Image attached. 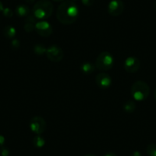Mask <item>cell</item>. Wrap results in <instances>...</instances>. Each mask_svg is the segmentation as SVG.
Instances as JSON below:
<instances>
[{
    "label": "cell",
    "instance_id": "obj_1",
    "mask_svg": "<svg viewBox=\"0 0 156 156\" xmlns=\"http://www.w3.org/2000/svg\"><path fill=\"white\" fill-rule=\"evenodd\" d=\"M57 19L63 25L74 23L79 16V8L72 0H64L57 9Z\"/></svg>",
    "mask_w": 156,
    "mask_h": 156
},
{
    "label": "cell",
    "instance_id": "obj_2",
    "mask_svg": "<svg viewBox=\"0 0 156 156\" xmlns=\"http://www.w3.org/2000/svg\"><path fill=\"white\" fill-rule=\"evenodd\" d=\"M54 11V5L49 0H39L34 5L32 12L37 19L44 20L51 17Z\"/></svg>",
    "mask_w": 156,
    "mask_h": 156
},
{
    "label": "cell",
    "instance_id": "obj_3",
    "mask_svg": "<svg viewBox=\"0 0 156 156\" xmlns=\"http://www.w3.org/2000/svg\"><path fill=\"white\" fill-rule=\"evenodd\" d=\"M130 92L136 101H144L149 96L150 87L145 81L137 80L133 83Z\"/></svg>",
    "mask_w": 156,
    "mask_h": 156
},
{
    "label": "cell",
    "instance_id": "obj_4",
    "mask_svg": "<svg viewBox=\"0 0 156 156\" xmlns=\"http://www.w3.org/2000/svg\"><path fill=\"white\" fill-rule=\"evenodd\" d=\"M115 58L113 55L108 51H103L99 54L96 59L95 66L96 68L102 72L108 71L110 70L114 65Z\"/></svg>",
    "mask_w": 156,
    "mask_h": 156
},
{
    "label": "cell",
    "instance_id": "obj_5",
    "mask_svg": "<svg viewBox=\"0 0 156 156\" xmlns=\"http://www.w3.org/2000/svg\"><path fill=\"white\" fill-rule=\"evenodd\" d=\"M29 128L35 135H41L47 129V122L43 117L36 115L30 120Z\"/></svg>",
    "mask_w": 156,
    "mask_h": 156
},
{
    "label": "cell",
    "instance_id": "obj_6",
    "mask_svg": "<svg viewBox=\"0 0 156 156\" xmlns=\"http://www.w3.org/2000/svg\"><path fill=\"white\" fill-rule=\"evenodd\" d=\"M46 56L52 62H60L64 58V51L59 46L51 45L47 48Z\"/></svg>",
    "mask_w": 156,
    "mask_h": 156
},
{
    "label": "cell",
    "instance_id": "obj_7",
    "mask_svg": "<svg viewBox=\"0 0 156 156\" xmlns=\"http://www.w3.org/2000/svg\"><path fill=\"white\" fill-rule=\"evenodd\" d=\"M34 30L39 35L42 37H49L53 33L51 25L44 20L37 22L34 26Z\"/></svg>",
    "mask_w": 156,
    "mask_h": 156
},
{
    "label": "cell",
    "instance_id": "obj_8",
    "mask_svg": "<svg viewBox=\"0 0 156 156\" xmlns=\"http://www.w3.org/2000/svg\"><path fill=\"white\" fill-rule=\"evenodd\" d=\"M124 4L122 0H111L107 6V11L110 16L116 17L123 12Z\"/></svg>",
    "mask_w": 156,
    "mask_h": 156
},
{
    "label": "cell",
    "instance_id": "obj_9",
    "mask_svg": "<svg viewBox=\"0 0 156 156\" xmlns=\"http://www.w3.org/2000/svg\"><path fill=\"white\" fill-rule=\"evenodd\" d=\"M95 82L100 89L106 90L112 84V78L109 73L106 72H100L96 76Z\"/></svg>",
    "mask_w": 156,
    "mask_h": 156
},
{
    "label": "cell",
    "instance_id": "obj_10",
    "mask_svg": "<svg viewBox=\"0 0 156 156\" xmlns=\"http://www.w3.org/2000/svg\"><path fill=\"white\" fill-rule=\"evenodd\" d=\"M140 61L133 56L128 57L124 61V69L126 71L130 73H136L140 68Z\"/></svg>",
    "mask_w": 156,
    "mask_h": 156
},
{
    "label": "cell",
    "instance_id": "obj_11",
    "mask_svg": "<svg viewBox=\"0 0 156 156\" xmlns=\"http://www.w3.org/2000/svg\"><path fill=\"white\" fill-rule=\"evenodd\" d=\"M15 12H16V16H18L20 18L27 17V16L30 15V9L28 5L20 4V5L16 6Z\"/></svg>",
    "mask_w": 156,
    "mask_h": 156
},
{
    "label": "cell",
    "instance_id": "obj_12",
    "mask_svg": "<svg viewBox=\"0 0 156 156\" xmlns=\"http://www.w3.org/2000/svg\"><path fill=\"white\" fill-rule=\"evenodd\" d=\"M95 64L90 62H84L81 64V66H80V70H81V72L87 75L92 73L95 70Z\"/></svg>",
    "mask_w": 156,
    "mask_h": 156
},
{
    "label": "cell",
    "instance_id": "obj_13",
    "mask_svg": "<svg viewBox=\"0 0 156 156\" xmlns=\"http://www.w3.org/2000/svg\"><path fill=\"white\" fill-rule=\"evenodd\" d=\"M2 33H3V35L5 36L6 38L12 39L13 37H15L16 34V28H14L12 25H7L5 28H3V31H2Z\"/></svg>",
    "mask_w": 156,
    "mask_h": 156
},
{
    "label": "cell",
    "instance_id": "obj_14",
    "mask_svg": "<svg viewBox=\"0 0 156 156\" xmlns=\"http://www.w3.org/2000/svg\"><path fill=\"white\" fill-rule=\"evenodd\" d=\"M32 143L33 145H34L35 148H42V147H44V145H45V140H44V139L41 136V135H36V136L33 138Z\"/></svg>",
    "mask_w": 156,
    "mask_h": 156
},
{
    "label": "cell",
    "instance_id": "obj_15",
    "mask_svg": "<svg viewBox=\"0 0 156 156\" xmlns=\"http://www.w3.org/2000/svg\"><path fill=\"white\" fill-rule=\"evenodd\" d=\"M136 108V103L133 100H128V101L125 102V103L123 104V110L128 113H131L133 111H135Z\"/></svg>",
    "mask_w": 156,
    "mask_h": 156
},
{
    "label": "cell",
    "instance_id": "obj_16",
    "mask_svg": "<svg viewBox=\"0 0 156 156\" xmlns=\"http://www.w3.org/2000/svg\"><path fill=\"white\" fill-rule=\"evenodd\" d=\"M33 51H34V52L36 54V55H44V54H46L47 48H46L43 44H37L34 46V48H33Z\"/></svg>",
    "mask_w": 156,
    "mask_h": 156
},
{
    "label": "cell",
    "instance_id": "obj_17",
    "mask_svg": "<svg viewBox=\"0 0 156 156\" xmlns=\"http://www.w3.org/2000/svg\"><path fill=\"white\" fill-rule=\"evenodd\" d=\"M146 153L148 156H156V143H151L147 146Z\"/></svg>",
    "mask_w": 156,
    "mask_h": 156
},
{
    "label": "cell",
    "instance_id": "obj_18",
    "mask_svg": "<svg viewBox=\"0 0 156 156\" xmlns=\"http://www.w3.org/2000/svg\"><path fill=\"white\" fill-rule=\"evenodd\" d=\"M34 26H35V24L25 22V24L24 25V29L26 32H31L34 30Z\"/></svg>",
    "mask_w": 156,
    "mask_h": 156
},
{
    "label": "cell",
    "instance_id": "obj_19",
    "mask_svg": "<svg viewBox=\"0 0 156 156\" xmlns=\"http://www.w3.org/2000/svg\"><path fill=\"white\" fill-rule=\"evenodd\" d=\"M2 14H3V16H5V17L12 18L13 16V14H14V13H13L12 10L11 9L5 8L2 10Z\"/></svg>",
    "mask_w": 156,
    "mask_h": 156
},
{
    "label": "cell",
    "instance_id": "obj_20",
    "mask_svg": "<svg viewBox=\"0 0 156 156\" xmlns=\"http://www.w3.org/2000/svg\"><path fill=\"white\" fill-rule=\"evenodd\" d=\"M36 20H37V19L34 17V15H32V16L29 15V16H28L26 17V19H25V22H28V23L36 24V23H37Z\"/></svg>",
    "mask_w": 156,
    "mask_h": 156
},
{
    "label": "cell",
    "instance_id": "obj_21",
    "mask_svg": "<svg viewBox=\"0 0 156 156\" xmlns=\"http://www.w3.org/2000/svg\"><path fill=\"white\" fill-rule=\"evenodd\" d=\"M11 47L14 49H18L20 47V42L18 39H14L11 41Z\"/></svg>",
    "mask_w": 156,
    "mask_h": 156
},
{
    "label": "cell",
    "instance_id": "obj_22",
    "mask_svg": "<svg viewBox=\"0 0 156 156\" xmlns=\"http://www.w3.org/2000/svg\"><path fill=\"white\" fill-rule=\"evenodd\" d=\"M0 154H1V156H9V150L6 148H4L3 146L1 147Z\"/></svg>",
    "mask_w": 156,
    "mask_h": 156
},
{
    "label": "cell",
    "instance_id": "obj_23",
    "mask_svg": "<svg viewBox=\"0 0 156 156\" xmlns=\"http://www.w3.org/2000/svg\"><path fill=\"white\" fill-rule=\"evenodd\" d=\"M82 4L87 7H90L94 3V0H81Z\"/></svg>",
    "mask_w": 156,
    "mask_h": 156
},
{
    "label": "cell",
    "instance_id": "obj_24",
    "mask_svg": "<svg viewBox=\"0 0 156 156\" xmlns=\"http://www.w3.org/2000/svg\"><path fill=\"white\" fill-rule=\"evenodd\" d=\"M5 137H4L3 136H2V135H0V148L3 146L4 144H5Z\"/></svg>",
    "mask_w": 156,
    "mask_h": 156
},
{
    "label": "cell",
    "instance_id": "obj_25",
    "mask_svg": "<svg viewBox=\"0 0 156 156\" xmlns=\"http://www.w3.org/2000/svg\"><path fill=\"white\" fill-rule=\"evenodd\" d=\"M103 156H117L116 154H115L114 152H112V151H109V152L106 153Z\"/></svg>",
    "mask_w": 156,
    "mask_h": 156
},
{
    "label": "cell",
    "instance_id": "obj_26",
    "mask_svg": "<svg viewBox=\"0 0 156 156\" xmlns=\"http://www.w3.org/2000/svg\"><path fill=\"white\" fill-rule=\"evenodd\" d=\"M132 156H141V154L139 151H135V152L133 153Z\"/></svg>",
    "mask_w": 156,
    "mask_h": 156
},
{
    "label": "cell",
    "instance_id": "obj_27",
    "mask_svg": "<svg viewBox=\"0 0 156 156\" xmlns=\"http://www.w3.org/2000/svg\"><path fill=\"white\" fill-rule=\"evenodd\" d=\"M3 5H2V2L0 1V12H2V10H3Z\"/></svg>",
    "mask_w": 156,
    "mask_h": 156
},
{
    "label": "cell",
    "instance_id": "obj_28",
    "mask_svg": "<svg viewBox=\"0 0 156 156\" xmlns=\"http://www.w3.org/2000/svg\"><path fill=\"white\" fill-rule=\"evenodd\" d=\"M25 1H26L28 3L31 4V3H33V2H34V1H35V0H25Z\"/></svg>",
    "mask_w": 156,
    "mask_h": 156
},
{
    "label": "cell",
    "instance_id": "obj_29",
    "mask_svg": "<svg viewBox=\"0 0 156 156\" xmlns=\"http://www.w3.org/2000/svg\"><path fill=\"white\" fill-rule=\"evenodd\" d=\"M53 1H55V2H64V0H53Z\"/></svg>",
    "mask_w": 156,
    "mask_h": 156
},
{
    "label": "cell",
    "instance_id": "obj_30",
    "mask_svg": "<svg viewBox=\"0 0 156 156\" xmlns=\"http://www.w3.org/2000/svg\"><path fill=\"white\" fill-rule=\"evenodd\" d=\"M154 100H155V102H156V88L154 91Z\"/></svg>",
    "mask_w": 156,
    "mask_h": 156
},
{
    "label": "cell",
    "instance_id": "obj_31",
    "mask_svg": "<svg viewBox=\"0 0 156 156\" xmlns=\"http://www.w3.org/2000/svg\"><path fill=\"white\" fill-rule=\"evenodd\" d=\"M84 156H97L95 154H85Z\"/></svg>",
    "mask_w": 156,
    "mask_h": 156
},
{
    "label": "cell",
    "instance_id": "obj_32",
    "mask_svg": "<svg viewBox=\"0 0 156 156\" xmlns=\"http://www.w3.org/2000/svg\"><path fill=\"white\" fill-rule=\"evenodd\" d=\"M72 1H73V2H75V1H76V0H72Z\"/></svg>",
    "mask_w": 156,
    "mask_h": 156
}]
</instances>
